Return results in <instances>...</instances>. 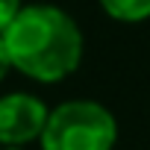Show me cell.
<instances>
[{
  "instance_id": "obj_4",
  "label": "cell",
  "mask_w": 150,
  "mask_h": 150,
  "mask_svg": "<svg viewBox=\"0 0 150 150\" xmlns=\"http://www.w3.org/2000/svg\"><path fill=\"white\" fill-rule=\"evenodd\" d=\"M103 12L121 24H141L150 18V0H100Z\"/></svg>"
},
{
  "instance_id": "obj_2",
  "label": "cell",
  "mask_w": 150,
  "mask_h": 150,
  "mask_svg": "<svg viewBox=\"0 0 150 150\" xmlns=\"http://www.w3.org/2000/svg\"><path fill=\"white\" fill-rule=\"evenodd\" d=\"M118 121L97 100H65L50 109L44 132L38 138L41 150H115Z\"/></svg>"
},
{
  "instance_id": "obj_3",
  "label": "cell",
  "mask_w": 150,
  "mask_h": 150,
  "mask_svg": "<svg viewBox=\"0 0 150 150\" xmlns=\"http://www.w3.org/2000/svg\"><path fill=\"white\" fill-rule=\"evenodd\" d=\"M47 103L30 91H9L0 97V147H24L38 141L47 124Z\"/></svg>"
},
{
  "instance_id": "obj_6",
  "label": "cell",
  "mask_w": 150,
  "mask_h": 150,
  "mask_svg": "<svg viewBox=\"0 0 150 150\" xmlns=\"http://www.w3.org/2000/svg\"><path fill=\"white\" fill-rule=\"evenodd\" d=\"M12 71V59H9V50H6V41H3V33H0V83L6 80V74Z\"/></svg>"
},
{
  "instance_id": "obj_1",
  "label": "cell",
  "mask_w": 150,
  "mask_h": 150,
  "mask_svg": "<svg viewBox=\"0 0 150 150\" xmlns=\"http://www.w3.org/2000/svg\"><path fill=\"white\" fill-rule=\"evenodd\" d=\"M12 71L53 86L68 80L83 62L86 38L80 24L53 3H27L3 30Z\"/></svg>"
},
{
  "instance_id": "obj_7",
  "label": "cell",
  "mask_w": 150,
  "mask_h": 150,
  "mask_svg": "<svg viewBox=\"0 0 150 150\" xmlns=\"http://www.w3.org/2000/svg\"><path fill=\"white\" fill-rule=\"evenodd\" d=\"M0 150H24V147H0Z\"/></svg>"
},
{
  "instance_id": "obj_5",
  "label": "cell",
  "mask_w": 150,
  "mask_h": 150,
  "mask_svg": "<svg viewBox=\"0 0 150 150\" xmlns=\"http://www.w3.org/2000/svg\"><path fill=\"white\" fill-rule=\"evenodd\" d=\"M21 0H0V33H3L12 21H15V15L21 12Z\"/></svg>"
}]
</instances>
